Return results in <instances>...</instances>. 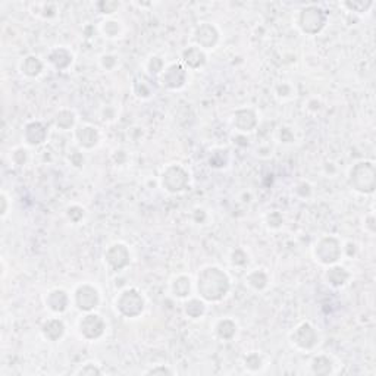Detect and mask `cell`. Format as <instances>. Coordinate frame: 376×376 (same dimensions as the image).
<instances>
[{
  "mask_svg": "<svg viewBox=\"0 0 376 376\" xmlns=\"http://www.w3.org/2000/svg\"><path fill=\"white\" fill-rule=\"evenodd\" d=\"M149 373H170V370H168V369H152V370H149Z\"/></svg>",
  "mask_w": 376,
  "mask_h": 376,
  "instance_id": "obj_2",
  "label": "cell"
},
{
  "mask_svg": "<svg viewBox=\"0 0 376 376\" xmlns=\"http://www.w3.org/2000/svg\"><path fill=\"white\" fill-rule=\"evenodd\" d=\"M78 373H81V375H88V373H90V375H94V373H100V370L96 369V367H88V366H87V367L81 369Z\"/></svg>",
  "mask_w": 376,
  "mask_h": 376,
  "instance_id": "obj_1",
  "label": "cell"
}]
</instances>
